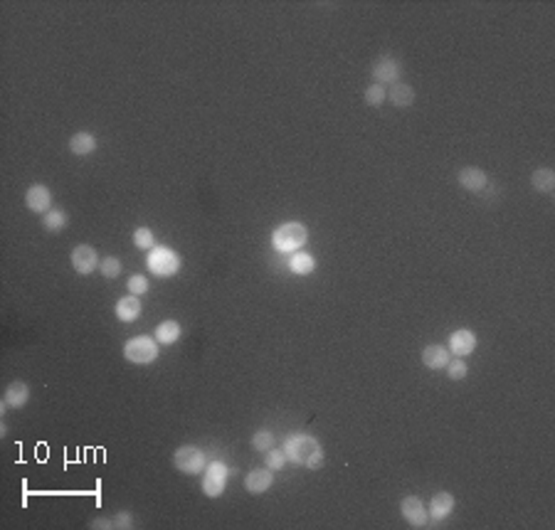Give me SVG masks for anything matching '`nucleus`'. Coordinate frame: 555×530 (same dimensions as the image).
I'll return each instance as SVG.
<instances>
[{"instance_id": "1", "label": "nucleus", "mask_w": 555, "mask_h": 530, "mask_svg": "<svg viewBox=\"0 0 555 530\" xmlns=\"http://www.w3.org/2000/svg\"><path fill=\"white\" fill-rule=\"evenodd\" d=\"M284 451H287V459L294 461L299 466H306V469H321L324 466V447L319 444V439L311 437V434H289L284 439Z\"/></svg>"}, {"instance_id": "2", "label": "nucleus", "mask_w": 555, "mask_h": 530, "mask_svg": "<svg viewBox=\"0 0 555 530\" xmlns=\"http://www.w3.org/2000/svg\"><path fill=\"white\" fill-rule=\"evenodd\" d=\"M306 239H309V229L304 222H282L272 232V247L282 254L299 252L306 244Z\"/></svg>"}, {"instance_id": "3", "label": "nucleus", "mask_w": 555, "mask_h": 530, "mask_svg": "<svg viewBox=\"0 0 555 530\" xmlns=\"http://www.w3.org/2000/svg\"><path fill=\"white\" fill-rule=\"evenodd\" d=\"M148 271L158 279H171L181 271V256L171 249V247H153L148 252Z\"/></svg>"}, {"instance_id": "4", "label": "nucleus", "mask_w": 555, "mask_h": 530, "mask_svg": "<svg viewBox=\"0 0 555 530\" xmlns=\"http://www.w3.org/2000/svg\"><path fill=\"white\" fill-rule=\"evenodd\" d=\"M124 358L134 365H148L158 358V340L151 335H136L124 345Z\"/></svg>"}, {"instance_id": "5", "label": "nucleus", "mask_w": 555, "mask_h": 530, "mask_svg": "<svg viewBox=\"0 0 555 530\" xmlns=\"http://www.w3.org/2000/svg\"><path fill=\"white\" fill-rule=\"evenodd\" d=\"M173 466H176L181 474L185 476H198L205 471L208 459H205V451L198 447H181L173 454Z\"/></svg>"}, {"instance_id": "6", "label": "nucleus", "mask_w": 555, "mask_h": 530, "mask_svg": "<svg viewBox=\"0 0 555 530\" xmlns=\"http://www.w3.org/2000/svg\"><path fill=\"white\" fill-rule=\"evenodd\" d=\"M227 476L230 469L222 461H210L203 471V493L208 498H220L227 489Z\"/></svg>"}, {"instance_id": "7", "label": "nucleus", "mask_w": 555, "mask_h": 530, "mask_svg": "<svg viewBox=\"0 0 555 530\" xmlns=\"http://www.w3.org/2000/svg\"><path fill=\"white\" fill-rule=\"evenodd\" d=\"M70 261H72V269L77 271L79 276H89L99 269L102 259H99L97 249L92 244H77L70 254Z\"/></svg>"}, {"instance_id": "8", "label": "nucleus", "mask_w": 555, "mask_h": 530, "mask_svg": "<svg viewBox=\"0 0 555 530\" xmlns=\"http://www.w3.org/2000/svg\"><path fill=\"white\" fill-rule=\"evenodd\" d=\"M25 207L35 215H45L52 210V190L42 183H35L25 190Z\"/></svg>"}, {"instance_id": "9", "label": "nucleus", "mask_w": 555, "mask_h": 530, "mask_svg": "<svg viewBox=\"0 0 555 530\" xmlns=\"http://www.w3.org/2000/svg\"><path fill=\"white\" fill-rule=\"evenodd\" d=\"M400 72H403V65H400L395 57L385 55V57H378L373 62V77H375V84H395L400 82Z\"/></svg>"}, {"instance_id": "10", "label": "nucleus", "mask_w": 555, "mask_h": 530, "mask_svg": "<svg viewBox=\"0 0 555 530\" xmlns=\"http://www.w3.org/2000/svg\"><path fill=\"white\" fill-rule=\"evenodd\" d=\"M400 513H403V518L412 528L427 526V518H430L420 496H405L403 501H400Z\"/></svg>"}, {"instance_id": "11", "label": "nucleus", "mask_w": 555, "mask_h": 530, "mask_svg": "<svg viewBox=\"0 0 555 530\" xmlns=\"http://www.w3.org/2000/svg\"><path fill=\"white\" fill-rule=\"evenodd\" d=\"M447 348H449V353H452L454 358H467V355H472L474 350H477V335H474L472 330H467V328L454 330V333L449 335Z\"/></svg>"}, {"instance_id": "12", "label": "nucleus", "mask_w": 555, "mask_h": 530, "mask_svg": "<svg viewBox=\"0 0 555 530\" xmlns=\"http://www.w3.org/2000/svg\"><path fill=\"white\" fill-rule=\"evenodd\" d=\"M454 506H457V501H454V496L449 491H437L435 496H432L430 501V508H427V516L432 518V521H447L449 516L454 513Z\"/></svg>"}, {"instance_id": "13", "label": "nucleus", "mask_w": 555, "mask_h": 530, "mask_svg": "<svg viewBox=\"0 0 555 530\" xmlns=\"http://www.w3.org/2000/svg\"><path fill=\"white\" fill-rule=\"evenodd\" d=\"M486 180H489L486 173L477 166H464L462 171L457 173L459 188H464V190H469V193H481L486 188Z\"/></svg>"}, {"instance_id": "14", "label": "nucleus", "mask_w": 555, "mask_h": 530, "mask_svg": "<svg viewBox=\"0 0 555 530\" xmlns=\"http://www.w3.org/2000/svg\"><path fill=\"white\" fill-rule=\"evenodd\" d=\"M274 484V471L262 466V469H252L250 474L245 476V489L252 493V496H259V493H267Z\"/></svg>"}, {"instance_id": "15", "label": "nucleus", "mask_w": 555, "mask_h": 530, "mask_svg": "<svg viewBox=\"0 0 555 530\" xmlns=\"http://www.w3.org/2000/svg\"><path fill=\"white\" fill-rule=\"evenodd\" d=\"M114 313H116V318H119L121 323H134V321H139L141 313H144L141 298L134 296V293H129V296L119 298V301H116Z\"/></svg>"}, {"instance_id": "16", "label": "nucleus", "mask_w": 555, "mask_h": 530, "mask_svg": "<svg viewBox=\"0 0 555 530\" xmlns=\"http://www.w3.org/2000/svg\"><path fill=\"white\" fill-rule=\"evenodd\" d=\"M30 400V385L25 380H13L3 392V405L10 409H20L25 407Z\"/></svg>"}, {"instance_id": "17", "label": "nucleus", "mask_w": 555, "mask_h": 530, "mask_svg": "<svg viewBox=\"0 0 555 530\" xmlns=\"http://www.w3.org/2000/svg\"><path fill=\"white\" fill-rule=\"evenodd\" d=\"M449 360H452V353H449L447 345L432 343L422 350V365L430 367V370H444Z\"/></svg>"}, {"instance_id": "18", "label": "nucleus", "mask_w": 555, "mask_h": 530, "mask_svg": "<svg viewBox=\"0 0 555 530\" xmlns=\"http://www.w3.org/2000/svg\"><path fill=\"white\" fill-rule=\"evenodd\" d=\"M388 99L393 102V107L407 109V107H412V104H415L417 94H415V89H412L410 84L395 82V84H390V89H388Z\"/></svg>"}, {"instance_id": "19", "label": "nucleus", "mask_w": 555, "mask_h": 530, "mask_svg": "<svg viewBox=\"0 0 555 530\" xmlns=\"http://www.w3.org/2000/svg\"><path fill=\"white\" fill-rule=\"evenodd\" d=\"M97 136L89 134V131H77V134L70 139V151L74 156H79V158H84V156H92L94 151H97Z\"/></svg>"}, {"instance_id": "20", "label": "nucleus", "mask_w": 555, "mask_h": 530, "mask_svg": "<svg viewBox=\"0 0 555 530\" xmlns=\"http://www.w3.org/2000/svg\"><path fill=\"white\" fill-rule=\"evenodd\" d=\"M181 323L173 321V318H168V321H161L156 326V333H153V338L158 340V345H173L176 340H181Z\"/></svg>"}, {"instance_id": "21", "label": "nucleus", "mask_w": 555, "mask_h": 530, "mask_svg": "<svg viewBox=\"0 0 555 530\" xmlns=\"http://www.w3.org/2000/svg\"><path fill=\"white\" fill-rule=\"evenodd\" d=\"M289 269H292V274L296 276H309L314 274L316 269V259L309 254V252H294L292 259H289Z\"/></svg>"}, {"instance_id": "22", "label": "nucleus", "mask_w": 555, "mask_h": 530, "mask_svg": "<svg viewBox=\"0 0 555 530\" xmlns=\"http://www.w3.org/2000/svg\"><path fill=\"white\" fill-rule=\"evenodd\" d=\"M67 225H70V217H67L65 210L52 207L50 212L42 215V227H45L47 232H62V229H67Z\"/></svg>"}, {"instance_id": "23", "label": "nucleus", "mask_w": 555, "mask_h": 530, "mask_svg": "<svg viewBox=\"0 0 555 530\" xmlns=\"http://www.w3.org/2000/svg\"><path fill=\"white\" fill-rule=\"evenodd\" d=\"M531 185L538 193H553L555 190V173L551 168H536L531 175Z\"/></svg>"}, {"instance_id": "24", "label": "nucleus", "mask_w": 555, "mask_h": 530, "mask_svg": "<svg viewBox=\"0 0 555 530\" xmlns=\"http://www.w3.org/2000/svg\"><path fill=\"white\" fill-rule=\"evenodd\" d=\"M252 449L259 451V454H264V451H269L277 444V437H274V432H269V429H259V432H255V437H252Z\"/></svg>"}, {"instance_id": "25", "label": "nucleus", "mask_w": 555, "mask_h": 530, "mask_svg": "<svg viewBox=\"0 0 555 530\" xmlns=\"http://www.w3.org/2000/svg\"><path fill=\"white\" fill-rule=\"evenodd\" d=\"M287 451L284 449H277V447H272L269 451H264V464H267V469H272V471H282L284 466H287Z\"/></svg>"}, {"instance_id": "26", "label": "nucleus", "mask_w": 555, "mask_h": 530, "mask_svg": "<svg viewBox=\"0 0 555 530\" xmlns=\"http://www.w3.org/2000/svg\"><path fill=\"white\" fill-rule=\"evenodd\" d=\"M363 99H366L368 107H383L385 99H388V89L383 87V84H370V87L366 89V94H363Z\"/></svg>"}, {"instance_id": "27", "label": "nucleus", "mask_w": 555, "mask_h": 530, "mask_svg": "<svg viewBox=\"0 0 555 530\" xmlns=\"http://www.w3.org/2000/svg\"><path fill=\"white\" fill-rule=\"evenodd\" d=\"M134 244L144 252H151L156 247V234H153L151 227H136L134 232Z\"/></svg>"}, {"instance_id": "28", "label": "nucleus", "mask_w": 555, "mask_h": 530, "mask_svg": "<svg viewBox=\"0 0 555 530\" xmlns=\"http://www.w3.org/2000/svg\"><path fill=\"white\" fill-rule=\"evenodd\" d=\"M444 370H447L449 380H454V382H457V380H464V377L469 375V365L464 363V358H452V360L447 363V367H444Z\"/></svg>"}, {"instance_id": "29", "label": "nucleus", "mask_w": 555, "mask_h": 530, "mask_svg": "<svg viewBox=\"0 0 555 530\" xmlns=\"http://www.w3.org/2000/svg\"><path fill=\"white\" fill-rule=\"evenodd\" d=\"M99 269H102L104 279H116V276H121V261L116 256H104Z\"/></svg>"}, {"instance_id": "30", "label": "nucleus", "mask_w": 555, "mask_h": 530, "mask_svg": "<svg viewBox=\"0 0 555 530\" xmlns=\"http://www.w3.org/2000/svg\"><path fill=\"white\" fill-rule=\"evenodd\" d=\"M126 286H129V293H134V296H144V293L148 291V279L141 274H134V276H129Z\"/></svg>"}, {"instance_id": "31", "label": "nucleus", "mask_w": 555, "mask_h": 530, "mask_svg": "<svg viewBox=\"0 0 555 530\" xmlns=\"http://www.w3.org/2000/svg\"><path fill=\"white\" fill-rule=\"evenodd\" d=\"M114 528H119V530H131V528H134V516H131L129 511L116 513V518H114Z\"/></svg>"}, {"instance_id": "32", "label": "nucleus", "mask_w": 555, "mask_h": 530, "mask_svg": "<svg viewBox=\"0 0 555 530\" xmlns=\"http://www.w3.org/2000/svg\"><path fill=\"white\" fill-rule=\"evenodd\" d=\"M89 528L92 530H99V528L109 530V528H114V521H109V518H94V521L89 523Z\"/></svg>"}]
</instances>
